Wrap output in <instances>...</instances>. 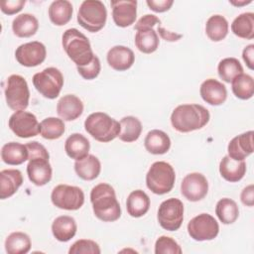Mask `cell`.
<instances>
[{
  "label": "cell",
  "instance_id": "1",
  "mask_svg": "<svg viewBox=\"0 0 254 254\" xmlns=\"http://www.w3.org/2000/svg\"><path fill=\"white\" fill-rule=\"evenodd\" d=\"M90 201L94 215L104 222L116 221L121 216V207L115 190L106 183H100L92 188Z\"/></svg>",
  "mask_w": 254,
  "mask_h": 254
},
{
  "label": "cell",
  "instance_id": "2",
  "mask_svg": "<svg viewBox=\"0 0 254 254\" xmlns=\"http://www.w3.org/2000/svg\"><path fill=\"white\" fill-rule=\"evenodd\" d=\"M210 118L208 110L200 104H181L171 114V124L175 130L188 133L204 127Z\"/></svg>",
  "mask_w": 254,
  "mask_h": 254
},
{
  "label": "cell",
  "instance_id": "3",
  "mask_svg": "<svg viewBox=\"0 0 254 254\" xmlns=\"http://www.w3.org/2000/svg\"><path fill=\"white\" fill-rule=\"evenodd\" d=\"M62 44L64 52L76 66L89 64L95 56L87 37L75 28H70L64 32Z\"/></svg>",
  "mask_w": 254,
  "mask_h": 254
},
{
  "label": "cell",
  "instance_id": "4",
  "mask_svg": "<svg viewBox=\"0 0 254 254\" xmlns=\"http://www.w3.org/2000/svg\"><path fill=\"white\" fill-rule=\"evenodd\" d=\"M84 129L96 141L107 143L118 137L120 123L104 112H94L85 119Z\"/></svg>",
  "mask_w": 254,
  "mask_h": 254
},
{
  "label": "cell",
  "instance_id": "5",
  "mask_svg": "<svg viewBox=\"0 0 254 254\" xmlns=\"http://www.w3.org/2000/svg\"><path fill=\"white\" fill-rule=\"evenodd\" d=\"M176 180L174 168L167 162L158 161L151 165L146 175L147 188L155 194H165L172 190Z\"/></svg>",
  "mask_w": 254,
  "mask_h": 254
},
{
  "label": "cell",
  "instance_id": "6",
  "mask_svg": "<svg viewBox=\"0 0 254 254\" xmlns=\"http://www.w3.org/2000/svg\"><path fill=\"white\" fill-rule=\"evenodd\" d=\"M107 10L99 0L83 1L77 12V22L85 30L91 33L100 31L106 23Z\"/></svg>",
  "mask_w": 254,
  "mask_h": 254
},
{
  "label": "cell",
  "instance_id": "7",
  "mask_svg": "<svg viewBox=\"0 0 254 254\" xmlns=\"http://www.w3.org/2000/svg\"><path fill=\"white\" fill-rule=\"evenodd\" d=\"M5 99L8 107L14 111L25 110L29 105L30 90L26 79L19 74H12L6 80Z\"/></svg>",
  "mask_w": 254,
  "mask_h": 254
},
{
  "label": "cell",
  "instance_id": "8",
  "mask_svg": "<svg viewBox=\"0 0 254 254\" xmlns=\"http://www.w3.org/2000/svg\"><path fill=\"white\" fill-rule=\"evenodd\" d=\"M33 84L44 97L55 99L60 95L63 88L64 75L57 67H47L34 74Z\"/></svg>",
  "mask_w": 254,
  "mask_h": 254
},
{
  "label": "cell",
  "instance_id": "9",
  "mask_svg": "<svg viewBox=\"0 0 254 254\" xmlns=\"http://www.w3.org/2000/svg\"><path fill=\"white\" fill-rule=\"evenodd\" d=\"M51 200L58 208L77 210L84 203V193L78 187L63 184L54 188L51 193Z\"/></svg>",
  "mask_w": 254,
  "mask_h": 254
},
{
  "label": "cell",
  "instance_id": "10",
  "mask_svg": "<svg viewBox=\"0 0 254 254\" xmlns=\"http://www.w3.org/2000/svg\"><path fill=\"white\" fill-rule=\"evenodd\" d=\"M158 222L168 231L178 230L184 220V204L179 198L171 197L164 200L158 209Z\"/></svg>",
  "mask_w": 254,
  "mask_h": 254
},
{
  "label": "cell",
  "instance_id": "11",
  "mask_svg": "<svg viewBox=\"0 0 254 254\" xmlns=\"http://www.w3.org/2000/svg\"><path fill=\"white\" fill-rule=\"evenodd\" d=\"M218 232V222L208 213H200L188 223V233L195 241L212 240L217 236Z\"/></svg>",
  "mask_w": 254,
  "mask_h": 254
},
{
  "label": "cell",
  "instance_id": "12",
  "mask_svg": "<svg viewBox=\"0 0 254 254\" xmlns=\"http://www.w3.org/2000/svg\"><path fill=\"white\" fill-rule=\"evenodd\" d=\"M11 131L20 138H30L40 133V123L37 117L28 111L20 110L13 113L8 121Z\"/></svg>",
  "mask_w": 254,
  "mask_h": 254
},
{
  "label": "cell",
  "instance_id": "13",
  "mask_svg": "<svg viewBox=\"0 0 254 254\" xmlns=\"http://www.w3.org/2000/svg\"><path fill=\"white\" fill-rule=\"evenodd\" d=\"M47 56V50L43 43L33 41L20 45L15 52L17 62L24 66L34 67L41 64Z\"/></svg>",
  "mask_w": 254,
  "mask_h": 254
},
{
  "label": "cell",
  "instance_id": "14",
  "mask_svg": "<svg viewBox=\"0 0 254 254\" xmlns=\"http://www.w3.org/2000/svg\"><path fill=\"white\" fill-rule=\"evenodd\" d=\"M208 191V182L200 173H190L187 175L181 184V192L190 201L202 199Z\"/></svg>",
  "mask_w": 254,
  "mask_h": 254
},
{
  "label": "cell",
  "instance_id": "15",
  "mask_svg": "<svg viewBox=\"0 0 254 254\" xmlns=\"http://www.w3.org/2000/svg\"><path fill=\"white\" fill-rule=\"evenodd\" d=\"M110 5L112 7V18L116 26L125 28L135 22L137 17L136 0H113Z\"/></svg>",
  "mask_w": 254,
  "mask_h": 254
},
{
  "label": "cell",
  "instance_id": "16",
  "mask_svg": "<svg viewBox=\"0 0 254 254\" xmlns=\"http://www.w3.org/2000/svg\"><path fill=\"white\" fill-rule=\"evenodd\" d=\"M27 175L29 180L38 187L45 186L52 180L53 170L49 159L34 158L29 160L27 165Z\"/></svg>",
  "mask_w": 254,
  "mask_h": 254
},
{
  "label": "cell",
  "instance_id": "17",
  "mask_svg": "<svg viewBox=\"0 0 254 254\" xmlns=\"http://www.w3.org/2000/svg\"><path fill=\"white\" fill-rule=\"evenodd\" d=\"M199 93L203 101L214 106L221 105L227 98V89L225 85L214 78L204 80L200 85Z\"/></svg>",
  "mask_w": 254,
  "mask_h": 254
},
{
  "label": "cell",
  "instance_id": "18",
  "mask_svg": "<svg viewBox=\"0 0 254 254\" xmlns=\"http://www.w3.org/2000/svg\"><path fill=\"white\" fill-rule=\"evenodd\" d=\"M253 131H247L235 136L228 144V156L236 161H243L246 157L251 155L253 148Z\"/></svg>",
  "mask_w": 254,
  "mask_h": 254
},
{
  "label": "cell",
  "instance_id": "19",
  "mask_svg": "<svg viewBox=\"0 0 254 254\" xmlns=\"http://www.w3.org/2000/svg\"><path fill=\"white\" fill-rule=\"evenodd\" d=\"M107 63L109 66L118 71L129 69L134 62L135 55L133 51L125 46H114L107 53Z\"/></svg>",
  "mask_w": 254,
  "mask_h": 254
},
{
  "label": "cell",
  "instance_id": "20",
  "mask_svg": "<svg viewBox=\"0 0 254 254\" xmlns=\"http://www.w3.org/2000/svg\"><path fill=\"white\" fill-rule=\"evenodd\" d=\"M83 112L82 101L74 94L64 95L57 104L58 115L65 120L72 121L77 119Z\"/></svg>",
  "mask_w": 254,
  "mask_h": 254
},
{
  "label": "cell",
  "instance_id": "21",
  "mask_svg": "<svg viewBox=\"0 0 254 254\" xmlns=\"http://www.w3.org/2000/svg\"><path fill=\"white\" fill-rule=\"evenodd\" d=\"M23 184L22 173L17 169H7L0 172V198L12 196Z\"/></svg>",
  "mask_w": 254,
  "mask_h": 254
},
{
  "label": "cell",
  "instance_id": "22",
  "mask_svg": "<svg viewBox=\"0 0 254 254\" xmlns=\"http://www.w3.org/2000/svg\"><path fill=\"white\" fill-rule=\"evenodd\" d=\"M145 149L153 155L166 154L171 147V139L162 130L154 129L148 132L144 140Z\"/></svg>",
  "mask_w": 254,
  "mask_h": 254
},
{
  "label": "cell",
  "instance_id": "23",
  "mask_svg": "<svg viewBox=\"0 0 254 254\" xmlns=\"http://www.w3.org/2000/svg\"><path fill=\"white\" fill-rule=\"evenodd\" d=\"M90 143L86 137L79 133H72L69 135L64 143V151L66 155L75 160H81L88 155Z\"/></svg>",
  "mask_w": 254,
  "mask_h": 254
},
{
  "label": "cell",
  "instance_id": "24",
  "mask_svg": "<svg viewBox=\"0 0 254 254\" xmlns=\"http://www.w3.org/2000/svg\"><path fill=\"white\" fill-rule=\"evenodd\" d=\"M219 173L221 177L230 183L240 181L246 173V163L243 161H236L228 155L224 156L219 164Z\"/></svg>",
  "mask_w": 254,
  "mask_h": 254
},
{
  "label": "cell",
  "instance_id": "25",
  "mask_svg": "<svg viewBox=\"0 0 254 254\" xmlns=\"http://www.w3.org/2000/svg\"><path fill=\"white\" fill-rule=\"evenodd\" d=\"M150 197L142 190L131 191L126 200L127 212L130 216L138 218L147 213L150 208Z\"/></svg>",
  "mask_w": 254,
  "mask_h": 254
},
{
  "label": "cell",
  "instance_id": "26",
  "mask_svg": "<svg viewBox=\"0 0 254 254\" xmlns=\"http://www.w3.org/2000/svg\"><path fill=\"white\" fill-rule=\"evenodd\" d=\"M76 222L73 217L68 215H61L52 223V232L54 237L61 242L70 240L76 233Z\"/></svg>",
  "mask_w": 254,
  "mask_h": 254
},
{
  "label": "cell",
  "instance_id": "27",
  "mask_svg": "<svg viewBox=\"0 0 254 254\" xmlns=\"http://www.w3.org/2000/svg\"><path fill=\"white\" fill-rule=\"evenodd\" d=\"M39 29L38 19L29 13L18 15L12 22L14 35L19 38H29L36 34Z\"/></svg>",
  "mask_w": 254,
  "mask_h": 254
},
{
  "label": "cell",
  "instance_id": "28",
  "mask_svg": "<svg viewBox=\"0 0 254 254\" xmlns=\"http://www.w3.org/2000/svg\"><path fill=\"white\" fill-rule=\"evenodd\" d=\"M28 156L26 145L18 142L6 143L1 149V159L7 165H21L28 160Z\"/></svg>",
  "mask_w": 254,
  "mask_h": 254
},
{
  "label": "cell",
  "instance_id": "29",
  "mask_svg": "<svg viewBox=\"0 0 254 254\" xmlns=\"http://www.w3.org/2000/svg\"><path fill=\"white\" fill-rule=\"evenodd\" d=\"M74 171L80 179L84 181H92L99 176L101 164L97 157L88 154L83 159L75 161Z\"/></svg>",
  "mask_w": 254,
  "mask_h": 254
},
{
  "label": "cell",
  "instance_id": "30",
  "mask_svg": "<svg viewBox=\"0 0 254 254\" xmlns=\"http://www.w3.org/2000/svg\"><path fill=\"white\" fill-rule=\"evenodd\" d=\"M72 5L67 0L53 1L49 7V18L56 26L67 24L72 17Z\"/></svg>",
  "mask_w": 254,
  "mask_h": 254
},
{
  "label": "cell",
  "instance_id": "31",
  "mask_svg": "<svg viewBox=\"0 0 254 254\" xmlns=\"http://www.w3.org/2000/svg\"><path fill=\"white\" fill-rule=\"evenodd\" d=\"M232 33L242 39L254 38V13L246 12L237 16L231 24Z\"/></svg>",
  "mask_w": 254,
  "mask_h": 254
},
{
  "label": "cell",
  "instance_id": "32",
  "mask_svg": "<svg viewBox=\"0 0 254 254\" xmlns=\"http://www.w3.org/2000/svg\"><path fill=\"white\" fill-rule=\"evenodd\" d=\"M135 46L144 54H152L159 47V37L153 28L138 30L135 35Z\"/></svg>",
  "mask_w": 254,
  "mask_h": 254
},
{
  "label": "cell",
  "instance_id": "33",
  "mask_svg": "<svg viewBox=\"0 0 254 254\" xmlns=\"http://www.w3.org/2000/svg\"><path fill=\"white\" fill-rule=\"evenodd\" d=\"M32 246L28 234L16 231L9 234L5 240V250L8 254H26Z\"/></svg>",
  "mask_w": 254,
  "mask_h": 254
},
{
  "label": "cell",
  "instance_id": "34",
  "mask_svg": "<svg viewBox=\"0 0 254 254\" xmlns=\"http://www.w3.org/2000/svg\"><path fill=\"white\" fill-rule=\"evenodd\" d=\"M120 133L118 138L123 142H134L138 140L142 132L141 121L134 116H125L120 121Z\"/></svg>",
  "mask_w": 254,
  "mask_h": 254
},
{
  "label": "cell",
  "instance_id": "35",
  "mask_svg": "<svg viewBox=\"0 0 254 254\" xmlns=\"http://www.w3.org/2000/svg\"><path fill=\"white\" fill-rule=\"evenodd\" d=\"M205 33L213 42L222 41L228 34V22L221 15L210 16L205 24Z\"/></svg>",
  "mask_w": 254,
  "mask_h": 254
},
{
  "label": "cell",
  "instance_id": "36",
  "mask_svg": "<svg viewBox=\"0 0 254 254\" xmlns=\"http://www.w3.org/2000/svg\"><path fill=\"white\" fill-rule=\"evenodd\" d=\"M215 214L223 224H231L236 221L239 215L237 203L228 197L221 198L215 206Z\"/></svg>",
  "mask_w": 254,
  "mask_h": 254
},
{
  "label": "cell",
  "instance_id": "37",
  "mask_svg": "<svg viewBox=\"0 0 254 254\" xmlns=\"http://www.w3.org/2000/svg\"><path fill=\"white\" fill-rule=\"evenodd\" d=\"M231 88L237 98L242 100L250 99L254 94L253 77L247 73H241L231 81Z\"/></svg>",
  "mask_w": 254,
  "mask_h": 254
},
{
  "label": "cell",
  "instance_id": "38",
  "mask_svg": "<svg viewBox=\"0 0 254 254\" xmlns=\"http://www.w3.org/2000/svg\"><path fill=\"white\" fill-rule=\"evenodd\" d=\"M219 77L225 82H231L237 75L243 73V66L236 58H225L217 66Z\"/></svg>",
  "mask_w": 254,
  "mask_h": 254
},
{
  "label": "cell",
  "instance_id": "39",
  "mask_svg": "<svg viewBox=\"0 0 254 254\" xmlns=\"http://www.w3.org/2000/svg\"><path fill=\"white\" fill-rule=\"evenodd\" d=\"M64 133V123L63 119L48 117L40 123V134L48 140L61 138Z\"/></svg>",
  "mask_w": 254,
  "mask_h": 254
},
{
  "label": "cell",
  "instance_id": "40",
  "mask_svg": "<svg viewBox=\"0 0 254 254\" xmlns=\"http://www.w3.org/2000/svg\"><path fill=\"white\" fill-rule=\"evenodd\" d=\"M182 248L178 242L169 236H160L155 243L156 254H181Z\"/></svg>",
  "mask_w": 254,
  "mask_h": 254
},
{
  "label": "cell",
  "instance_id": "41",
  "mask_svg": "<svg viewBox=\"0 0 254 254\" xmlns=\"http://www.w3.org/2000/svg\"><path fill=\"white\" fill-rule=\"evenodd\" d=\"M101 252L99 245L90 239H79L69 248V254H99Z\"/></svg>",
  "mask_w": 254,
  "mask_h": 254
},
{
  "label": "cell",
  "instance_id": "42",
  "mask_svg": "<svg viewBox=\"0 0 254 254\" xmlns=\"http://www.w3.org/2000/svg\"><path fill=\"white\" fill-rule=\"evenodd\" d=\"M78 73L87 80H91L94 79L95 77L98 76L100 69H101V64H100V61L98 59V57L94 56L93 60L82 66H76Z\"/></svg>",
  "mask_w": 254,
  "mask_h": 254
},
{
  "label": "cell",
  "instance_id": "43",
  "mask_svg": "<svg viewBox=\"0 0 254 254\" xmlns=\"http://www.w3.org/2000/svg\"><path fill=\"white\" fill-rule=\"evenodd\" d=\"M26 147L28 149V160L34 159V158H45V159H50V155L48 150L45 148L44 145L40 144L37 141L30 142L26 144Z\"/></svg>",
  "mask_w": 254,
  "mask_h": 254
},
{
  "label": "cell",
  "instance_id": "44",
  "mask_svg": "<svg viewBox=\"0 0 254 254\" xmlns=\"http://www.w3.org/2000/svg\"><path fill=\"white\" fill-rule=\"evenodd\" d=\"M25 3V0H4L0 2V9L4 14L13 15L20 12Z\"/></svg>",
  "mask_w": 254,
  "mask_h": 254
},
{
  "label": "cell",
  "instance_id": "45",
  "mask_svg": "<svg viewBox=\"0 0 254 254\" xmlns=\"http://www.w3.org/2000/svg\"><path fill=\"white\" fill-rule=\"evenodd\" d=\"M161 24V20L152 14H146L143 17H141L137 23L134 26L135 30H141V29H147V28H153L155 25Z\"/></svg>",
  "mask_w": 254,
  "mask_h": 254
},
{
  "label": "cell",
  "instance_id": "46",
  "mask_svg": "<svg viewBox=\"0 0 254 254\" xmlns=\"http://www.w3.org/2000/svg\"><path fill=\"white\" fill-rule=\"evenodd\" d=\"M149 8L157 13H163L168 11L174 4L173 0H147L146 1Z\"/></svg>",
  "mask_w": 254,
  "mask_h": 254
},
{
  "label": "cell",
  "instance_id": "47",
  "mask_svg": "<svg viewBox=\"0 0 254 254\" xmlns=\"http://www.w3.org/2000/svg\"><path fill=\"white\" fill-rule=\"evenodd\" d=\"M240 199L243 204L253 206L254 204V186L251 184L243 189L240 194Z\"/></svg>",
  "mask_w": 254,
  "mask_h": 254
},
{
  "label": "cell",
  "instance_id": "48",
  "mask_svg": "<svg viewBox=\"0 0 254 254\" xmlns=\"http://www.w3.org/2000/svg\"><path fill=\"white\" fill-rule=\"evenodd\" d=\"M242 58L246 65L250 69H254V45L250 44L244 48L242 52Z\"/></svg>",
  "mask_w": 254,
  "mask_h": 254
},
{
  "label": "cell",
  "instance_id": "49",
  "mask_svg": "<svg viewBox=\"0 0 254 254\" xmlns=\"http://www.w3.org/2000/svg\"><path fill=\"white\" fill-rule=\"evenodd\" d=\"M158 31L159 34L161 35V37L169 42H174V41H178L179 39H181L183 36L180 34H176V33H171L169 31H166L164 28L162 27H158Z\"/></svg>",
  "mask_w": 254,
  "mask_h": 254
},
{
  "label": "cell",
  "instance_id": "50",
  "mask_svg": "<svg viewBox=\"0 0 254 254\" xmlns=\"http://www.w3.org/2000/svg\"><path fill=\"white\" fill-rule=\"evenodd\" d=\"M229 3L232 4V5H235V6H242V5H247V4L251 3V0H248V1H245V0H244V1H241V2L231 0V1H229Z\"/></svg>",
  "mask_w": 254,
  "mask_h": 254
}]
</instances>
